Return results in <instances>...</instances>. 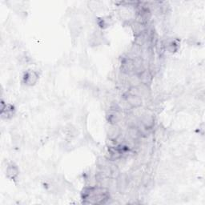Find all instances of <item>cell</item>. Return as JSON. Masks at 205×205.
Wrapping results in <instances>:
<instances>
[{
  "instance_id": "obj_4",
  "label": "cell",
  "mask_w": 205,
  "mask_h": 205,
  "mask_svg": "<svg viewBox=\"0 0 205 205\" xmlns=\"http://www.w3.org/2000/svg\"><path fill=\"white\" fill-rule=\"evenodd\" d=\"M143 123L146 127H152L153 124V119L151 116H145L143 119Z\"/></svg>"
},
{
  "instance_id": "obj_2",
  "label": "cell",
  "mask_w": 205,
  "mask_h": 205,
  "mask_svg": "<svg viewBox=\"0 0 205 205\" xmlns=\"http://www.w3.org/2000/svg\"><path fill=\"white\" fill-rule=\"evenodd\" d=\"M119 119H120V116H119V114L118 111H113V112H111L110 115H109V120H110V122H111L112 124L117 123L119 120Z\"/></svg>"
},
{
  "instance_id": "obj_3",
  "label": "cell",
  "mask_w": 205,
  "mask_h": 205,
  "mask_svg": "<svg viewBox=\"0 0 205 205\" xmlns=\"http://www.w3.org/2000/svg\"><path fill=\"white\" fill-rule=\"evenodd\" d=\"M25 79H27L28 84H33L36 81V75H35V74L34 72H30V73L27 75V77Z\"/></svg>"
},
{
  "instance_id": "obj_1",
  "label": "cell",
  "mask_w": 205,
  "mask_h": 205,
  "mask_svg": "<svg viewBox=\"0 0 205 205\" xmlns=\"http://www.w3.org/2000/svg\"><path fill=\"white\" fill-rule=\"evenodd\" d=\"M127 102L131 105L132 107H139L141 105L142 103V99L140 97V95H134V94H131L127 96Z\"/></svg>"
}]
</instances>
